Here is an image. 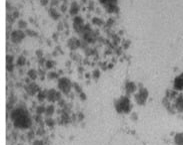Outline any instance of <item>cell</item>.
Instances as JSON below:
<instances>
[{"instance_id": "8992f818", "label": "cell", "mask_w": 183, "mask_h": 145, "mask_svg": "<svg viewBox=\"0 0 183 145\" xmlns=\"http://www.w3.org/2000/svg\"><path fill=\"white\" fill-rule=\"evenodd\" d=\"M175 87L178 89H183V79L182 78H178L176 79L175 82Z\"/></svg>"}, {"instance_id": "30bf717a", "label": "cell", "mask_w": 183, "mask_h": 145, "mask_svg": "<svg viewBox=\"0 0 183 145\" xmlns=\"http://www.w3.org/2000/svg\"><path fill=\"white\" fill-rule=\"evenodd\" d=\"M27 25V23L25 21H23V20H20L19 21V23H18V26L20 27V28H25Z\"/></svg>"}, {"instance_id": "7a4b0ae2", "label": "cell", "mask_w": 183, "mask_h": 145, "mask_svg": "<svg viewBox=\"0 0 183 145\" xmlns=\"http://www.w3.org/2000/svg\"><path fill=\"white\" fill-rule=\"evenodd\" d=\"M24 33L22 31H14L11 34V40L13 43H20L24 38Z\"/></svg>"}, {"instance_id": "5b68a950", "label": "cell", "mask_w": 183, "mask_h": 145, "mask_svg": "<svg viewBox=\"0 0 183 145\" xmlns=\"http://www.w3.org/2000/svg\"><path fill=\"white\" fill-rule=\"evenodd\" d=\"M78 9H79V7H78V4L76 3V2H73V3H72V5H71L70 14H71V15H75V14H77V12H78Z\"/></svg>"}, {"instance_id": "6da1fadb", "label": "cell", "mask_w": 183, "mask_h": 145, "mask_svg": "<svg viewBox=\"0 0 183 145\" xmlns=\"http://www.w3.org/2000/svg\"><path fill=\"white\" fill-rule=\"evenodd\" d=\"M13 121L16 124V126L18 127H27L29 126L30 121H29V117L28 115H26V113H24V111L20 110H15L13 113Z\"/></svg>"}, {"instance_id": "8fae6325", "label": "cell", "mask_w": 183, "mask_h": 145, "mask_svg": "<svg viewBox=\"0 0 183 145\" xmlns=\"http://www.w3.org/2000/svg\"><path fill=\"white\" fill-rule=\"evenodd\" d=\"M35 72V71H33V70H31V71H30V72H29V76H32V79H35V78H36V75H33V73Z\"/></svg>"}, {"instance_id": "ba28073f", "label": "cell", "mask_w": 183, "mask_h": 145, "mask_svg": "<svg viewBox=\"0 0 183 145\" xmlns=\"http://www.w3.org/2000/svg\"><path fill=\"white\" fill-rule=\"evenodd\" d=\"M176 142L178 145H183V134H178L176 136Z\"/></svg>"}, {"instance_id": "7c38bea8", "label": "cell", "mask_w": 183, "mask_h": 145, "mask_svg": "<svg viewBox=\"0 0 183 145\" xmlns=\"http://www.w3.org/2000/svg\"><path fill=\"white\" fill-rule=\"evenodd\" d=\"M47 2H48V0H41V4L42 5H46L47 4Z\"/></svg>"}, {"instance_id": "9c48e42d", "label": "cell", "mask_w": 183, "mask_h": 145, "mask_svg": "<svg viewBox=\"0 0 183 145\" xmlns=\"http://www.w3.org/2000/svg\"><path fill=\"white\" fill-rule=\"evenodd\" d=\"M17 63H18V65H19V66H23V65H24V63H25V58H24L23 56H20V57H19V59H18Z\"/></svg>"}, {"instance_id": "3957f363", "label": "cell", "mask_w": 183, "mask_h": 145, "mask_svg": "<svg viewBox=\"0 0 183 145\" xmlns=\"http://www.w3.org/2000/svg\"><path fill=\"white\" fill-rule=\"evenodd\" d=\"M100 2L102 3L104 6L107 8L106 10L108 11H111L110 9L111 8H114L115 6V3H116V0H100Z\"/></svg>"}, {"instance_id": "52a82bcc", "label": "cell", "mask_w": 183, "mask_h": 145, "mask_svg": "<svg viewBox=\"0 0 183 145\" xmlns=\"http://www.w3.org/2000/svg\"><path fill=\"white\" fill-rule=\"evenodd\" d=\"M49 14H50V16L53 19H55V20H56V19H58V17L60 16L58 13H57V11L54 9V8H51V9L49 10Z\"/></svg>"}, {"instance_id": "277c9868", "label": "cell", "mask_w": 183, "mask_h": 145, "mask_svg": "<svg viewBox=\"0 0 183 145\" xmlns=\"http://www.w3.org/2000/svg\"><path fill=\"white\" fill-rule=\"evenodd\" d=\"M119 106L121 107L120 110H123V111H128V110H129V102H128L127 98H123V100H120Z\"/></svg>"}]
</instances>
